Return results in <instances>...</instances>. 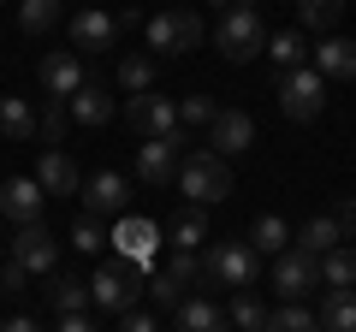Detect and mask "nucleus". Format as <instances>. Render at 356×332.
<instances>
[{"mask_svg": "<svg viewBox=\"0 0 356 332\" xmlns=\"http://www.w3.org/2000/svg\"><path fill=\"white\" fill-rule=\"evenodd\" d=\"M339 226H344V238H356V196L339 208Z\"/></svg>", "mask_w": 356, "mask_h": 332, "instance_id": "43", "label": "nucleus"}, {"mask_svg": "<svg viewBox=\"0 0 356 332\" xmlns=\"http://www.w3.org/2000/svg\"><path fill=\"white\" fill-rule=\"evenodd\" d=\"M42 202H48V190H42L36 179H6L0 184V214L13 219V226H36Z\"/></svg>", "mask_w": 356, "mask_h": 332, "instance_id": "15", "label": "nucleus"}, {"mask_svg": "<svg viewBox=\"0 0 356 332\" xmlns=\"http://www.w3.org/2000/svg\"><path fill=\"white\" fill-rule=\"evenodd\" d=\"M13 261L30 273V279H36V273H54V267H60V238H54L42 219H36V226H18L13 231Z\"/></svg>", "mask_w": 356, "mask_h": 332, "instance_id": "9", "label": "nucleus"}, {"mask_svg": "<svg viewBox=\"0 0 356 332\" xmlns=\"http://www.w3.org/2000/svg\"><path fill=\"white\" fill-rule=\"evenodd\" d=\"M214 113H220V107L208 101V95H184V101H178V125H196V131H208V125H214Z\"/></svg>", "mask_w": 356, "mask_h": 332, "instance_id": "35", "label": "nucleus"}, {"mask_svg": "<svg viewBox=\"0 0 356 332\" xmlns=\"http://www.w3.org/2000/svg\"><path fill=\"white\" fill-rule=\"evenodd\" d=\"M65 119H72V113H65L60 101H42V142H60L65 137Z\"/></svg>", "mask_w": 356, "mask_h": 332, "instance_id": "37", "label": "nucleus"}, {"mask_svg": "<svg viewBox=\"0 0 356 332\" xmlns=\"http://www.w3.org/2000/svg\"><path fill=\"white\" fill-rule=\"evenodd\" d=\"M0 291H6V297H24L30 291V273L18 267V261H0Z\"/></svg>", "mask_w": 356, "mask_h": 332, "instance_id": "38", "label": "nucleus"}, {"mask_svg": "<svg viewBox=\"0 0 356 332\" xmlns=\"http://www.w3.org/2000/svg\"><path fill=\"white\" fill-rule=\"evenodd\" d=\"M65 113L77 119V125H107V119H113V95H107V83H83V90L72 95V101H65Z\"/></svg>", "mask_w": 356, "mask_h": 332, "instance_id": "21", "label": "nucleus"}, {"mask_svg": "<svg viewBox=\"0 0 356 332\" xmlns=\"http://www.w3.org/2000/svg\"><path fill=\"white\" fill-rule=\"evenodd\" d=\"M309 65L327 83H350L356 77V42L350 36H321V48H309Z\"/></svg>", "mask_w": 356, "mask_h": 332, "instance_id": "16", "label": "nucleus"}, {"mask_svg": "<svg viewBox=\"0 0 356 332\" xmlns=\"http://www.w3.org/2000/svg\"><path fill=\"white\" fill-rule=\"evenodd\" d=\"M36 184L48 196H77V190H83V172L72 166V154H65V149H48L36 160Z\"/></svg>", "mask_w": 356, "mask_h": 332, "instance_id": "17", "label": "nucleus"}, {"mask_svg": "<svg viewBox=\"0 0 356 332\" xmlns=\"http://www.w3.org/2000/svg\"><path fill=\"white\" fill-rule=\"evenodd\" d=\"M344 243V226H339V214H315L309 226H297L291 231V249H303V256H327V249H339Z\"/></svg>", "mask_w": 356, "mask_h": 332, "instance_id": "19", "label": "nucleus"}, {"mask_svg": "<svg viewBox=\"0 0 356 332\" xmlns=\"http://www.w3.org/2000/svg\"><path fill=\"white\" fill-rule=\"evenodd\" d=\"M267 320H273V308H267L255 291H232V308H226L232 332H267Z\"/></svg>", "mask_w": 356, "mask_h": 332, "instance_id": "22", "label": "nucleus"}, {"mask_svg": "<svg viewBox=\"0 0 356 332\" xmlns=\"http://www.w3.org/2000/svg\"><path fill=\"white\" fill-rule=\"evenodd\" d=\"M214 42H220V53H226L232 65L255 60V53L267 48V24H261V6H226V13H220V24H214Z\"/></svg>", "mask_w": 356, "mask_h": 332, "instance_id": "4", "label": "nucleus"}, {"mask_svg": "<svg viewBox=\"0 0 356 332\" xmlns=\"http://www.w3.org/2000/svg\"><path fill=\"white\" fill-rule=\"evenodd\" d=\"M315 285H321V261L315 256H303V249L273 256V291H280V303H303Z\"/></svg>", "mask_w": 356, "mask_h": 332, "instance_id": "10", "label": "nucleus"}, {"mask_svg": "<svg viewBox=\"0 0 356 332\" xmlns=\"http://www.w3.org/2000/svg\"><path fill=\"white\" fill-rule=\"evenodd\" d=\"M107 238H113L119 243V256H125V261H137V267H149V261H154V238H161V231H154L149 226V219H119V226L113 231H107Z\"/></svg>", "mask_w": 356, "mask_h": 332, "instance_id": "18", "label": "nucleus"}, {"mask_svg": "<svg viewBox=\"0 0 356 332\" xmlns=\"http://www.w3.org/2000/svg\"><path fill=\"white\" fill-rule=\"evenodd\" d=\"M149 291H154V303H161V308H178V291H184V285H172V279H166L161 267H154V279H149Z\"/></svg>", "mask_w": 356, "mask_h": 332, "instance_id": "39", "label": "nucleus"}, {"mask_svg": "<svg viewBox=\"0 0 356 332\" xmlns=\"http://www.w3.org/2000/svg\"><path fill=\"white\" fill-rule=\"evenodd\" d=\"M321 107H327V77L315 65H297V72L280 77V113L285 119L309 125V119H321Z\"/></svg>", "mask_w": 356, "mask_h": 332, "instance_id": "5", "label": "nucleus"}, {"mask_svg": "<svg viewBox=\"0 0 356 332\" xmlns=\"http://www.w3.org/2000/svg\"><path fill=\"white\" fill-rule=\"evenodd\" d=\"M137 297H143V267H137V261H125V256H119V261H102L95 279H89V303L107 308V315H131Z\"/></svg>", "mask_w": 356, "mask_h": 332, "instance_id": "3", "label": "nucleus"}, {"mask_svg": "<svg viewBox=\"0 0 356 332\" xmlns=\"http://www.w3.org/2000/svg\"><path fill=\"white\" fill-rule=\"evenodd\" d=\"M119 90H131V95H149L154 90V60H149V53L119 60Z\"/></svg>", "mask_w": 356, "mask_h": 332, "instance_id": "29", "label": "nucleus"}, {"mask_svg": "<svg viewBox=\"0 0 356 332\" xmlns=\"http://www.w3.org/2000/svg\"><path fill=\"white\" fill-rule=\"evenodd\" d=\"M214 6H220V13H226V6H232V0H214Z\"/></svg>", "mask_w": 356, "mask_h": 332, "instance_id": "44", "label": "nucleus"}, {"mask_svg": "<svg viewBox=\"0 0 356 332\" xmlns=\"http://www.w3.org/2000/svg\"><path fill=\"white\" fill-rule=\"evenodd\" d=\"M261 53H273V72H297V65H309V48H303V36L297 30H280V36H267V48Z\"/></svg>", "mask_w": 356, "mask_h": 332, "instance_id": "27", "label": "nucleus"}, {"mask_svg": "<svg viewBox=\"0 0 356 332\" xmlns=\"http://www.w3.org/2000/svg\"><path fill=\"white\" fill-rule=\"evenodd\" d=\"M255 273H261V256L250 249V238H220L202 249V285H232V291H250Z\"/></svg>", "mask_w": 356, "mask_h": 332, "instance_id": "1", "label": "nucleus"}, {"mask_svg": "<svg viewBox=\"0 0 356 332\" xmlns=\"http://www.w3.org/2000/svg\"><path fill=\"white\" fill-rule=\"evenodd\" d=\"M250 249L255 256H285V249H291V226H285L280 214H261L250 226Z\"/></svg>", "mask_w": 356, "mask_h": 332, "instance_id": "25", "label": "nucleus"}, {"mask_svg": "<svg viewBox=\"0 0 356 332\" xmlns=\"http://www.w3.org/2000/svg\"><path fill=\"white\" fill-rule=\"evenodd\" d=\"M178 166H184V131H172V137H143V149H137V179L143 184L166 190V184H178Z\"/></svg>", "mask_w": 356, "mask_h": 332, "instance_id": "7", "label": "nucleus"}, {"mask_svg": "<svg viewBox=\"0 0 356 332\" xmlns=\"http://www.w3.org/2000/svg\"><path fill=\"white\" fill-rule=\"evenodd\" d=\"M42 131V119H36V107L24 101V95H0V137L6 142H30Z\"/></svg>", "mask_w": 356, "mask_h": 332, "instance_id": "20", "label": "nucleus"}, {"mask_svg": "<svg viewBox=\"0 0 356 332\" xmlns=\"http://www.w3.org/2000/svg\"><path fill=\"white\" fill-rule=\"evenodd\" d=\"M72 243H77V249H83V256H95V249H102V243H107L102 219H95V214H77V219H72Z\"/></svg>", "mask_w": 356, "mask_h": 332, "instance_id": "36", "label": "nucleus"}, {"mask_svg": "<svg viewBox=\"0 0 356 332\" xmlns=\"http://www.w3.org/2000/svg\"><path fill=\"white\" fill-rule=\"evenodd\" d=\"M18 24H24V36L54 30V24H60V0H24V6H18Z\"/></svg>", "mask_w": 356, "mask_h": 332, "instance_id": "31", "label": "nucleus"}, {"mask_svg": "<svg viewBox=\"0 0 356 332\" xmlns=\"http://www.w3.org/2000/svg\"><path fill=\"white\" fill-rule=\"evenodd\" d=\"M48 297H54L60 315H83V308H89V285H83V279H54Z\"/></svg>", "mask_w": 356, "mask_h": 332, "instance_id": "32", "label": "nucleus"}, {"mask_svg": "<svg viewBox=\"0 0 356 332\" xmlns=\"http://www.w3.org/2000/svg\"><path fill=\"white\" fill-rule=\"evenodd\" d=\"M36 83H42V101H72L77 90H83L89 77H83V60H77V53H65V48H54L48 60L36 65Z\"/></svg>", "mask_w": 356, "mask_h": 332, "instance_id": "8", "label": "nucleus"}, {"mask_svg": "<svg viewBox=\"0 0 356 332\" xmlns=\"http://www.w3.org/2000/svg\"><path fill=\"white\" fill-rule=\"evenodd\" d=\"M178 190L191 196V208H214V202H226L238 184H232V166L220 160L214 149H196V154H184V166H178Z\"/></svg>", "mask_w": 356, "mask_h": 332, "instance_id": "2", "label": "nucleus"}, {"mask_svg": "<svg viewBox=\"0 0 356 332\" xmlns=\"http://www.w3.org/2000/svg\"><path fill=\"white\" fill-rule=\"evenodd\" d=\"M77 196H83V214H95V219L125 214V208H131V184H125V172H113V166H102Z\"/></svg>", "mask_w": 356, "mask_h": 332, "instance_id": "12", "label": "nucleus"}, {"mask_svg": "<svg viewBox=\"0 0 356 332\" xmlns=\"http://www.w3.org/2000/svg\"><path fill=\"white\" fill-rule=\"evenodd\" d=\"M54 332H95V320H89V315H60Z\"/></svg>", "mask_w": 356, "mask_h": 332, "instance_id": "41", "label": "nucleus"}, {"mask_svg": "<svg viewBox=\"0 0 356 332\" xmlns=\"http://www.w3.org/2000/svg\"><path fill=\"white\" fill-rule=\"evenodd\" d=\"M149 48L161 53V60H184L191 48H202V18L196 13H154L149 18Z\"/></svg>", "mask_w": 356, "mask_h": 332, "instance_id": "6", "label": "nucleus"}, {"mask_svg": "<svg viewBox=\"0 0 356 332\" xmlns=\"http://www.w3.org/2000/svg\"><path fill=\"white\" fill-rule=\"evenodd\" d=\"M178 332H226V308L214 297H191L178 303Z\"/></svg>", "mask_w": 356, "mask_h": 332, "instance_id": "23", "label": "nucleus"}, {"mask_svg": "<svg viewBox=\"0 0 356 332\" xmlns=\"http://www.w3.org/2000/svg\"><path fill=\"white\" fill-rule=\"evenodd\" d=\"M315 320H321V332H356V291H327Z\"/></svg>", "mask_w": 356, "mask_h": 332, "instance_id": "26", "label": "nucleus"}, {"mask_svg": "<svg viewBox=\"0 0 356 332\" xmlns=\"http://www.w3.org/2000/svg\"><path fill=\"white\" fill-rule=\"evenodd\" d=\"M166 231H172V249H202V238H208V214H202V208H184V214H178Z\"/></svg>", "mask_w": 356, "mask_h": 332, "instance_id": "28", "label": "nucleus"}, {"mask_svg": "<svg viewBox=\"0 0 356 332\" xmlns=\"http://www.w3.org/2000/svg\"><path fill=\"white\" fill-rule=\"evenodd\" d=\"M119 332H154V315H143V308H131V315H119Z\"/></svg>", "mask_w": 356, "mask_h": 332, "instance_id": "40", "label": "nucleus"}, {"mask_svg": "<svg viewBox=\"0 0 356 332\" xmlns=\"http://www.w3.org/2000/svg\"><path fill=\"white\" fill-rule=\"evenodd\" d=\"M131 131L137 137H172V131H184L178 125V101L172 95H131Z\"/></svg>", "mask_w": 356, "mask_h": 332, "instance_id": "13", "label": "nucleus"}, {"mask_svg": "<svg viewBox=\"0 0 356 332\" xmlns=\"http://www.w3.org/2000/svg\"><path fill=\"white\" fill-rule=\"evenodd\" d=\"M344 13V0H297V18H303V30H332Z\"/></svg>", "mask_w": 356, "mask_h": 332, "instance_id": "33", "label": "nucleus"}, {"mask_svg": "<svg viewBox=\"0 0 356 332\" xmlns=\"http://www.w3.org/2000/svg\"><path fill=\"white\" fill-rule=\"evenodd\" d=\"M208 142H214L220 160H232V154H243V149L255 142V119L243 113V107H220L214 125H208Z\"/></svg>", "mask_w": 356, "mask_h": 332, "instance_id": "14", "label": "nucleus"}, {"mask_svg": "<svg viewBox=\"0 0 356 332\" xmlns=\"http://www.w3.org/2000/svg\"><path fill=\"white\" fill-rule=\"evenodd\" d=\"M131 18H119V13H107V6H83V13L72 18V42L83 53H107L119 42V30H125Z\"/></svg>", "mask_w": 356, "mask_h": 332, "instance_id": "11", "label": "nucleus"}, {"mask_svg": "<svg viewBox=\"0 0 356 332\" xmlns=\"http://www.w3.org/2000/svg\"><path fill=\"white\" fill-rule=\"evenodd\" d=\"M161 273L172 285H202V256H191V249H172V256L161 261Z\"/></svg>", "mask_w": 356, "mask_h": 332, "instance_id": "34", "label": "nucleus"}, {"mask_svg": "<svg viewBox=\"0 0 356 332\" xmlns=\"http://www.w3.org/2000/svg\"><path fill=\"white\" fill-rule=\"evenodd\" d=\"M267 332H321V320H315V308H303V303H280L273 320H267Z\"/></svg>", "mask_w": 356, "mask_h": 332, "instance_id": "30", "label": "nucleus"}, {"mask_svg": "<svg viewBox=\"0 0 356 332\" xmlns=\"http://www.w3.org/2000/svg\"><path fill=\"white\" fill-rule=\"evenodd\" d=\"M321 285L327 291H356V249L350 243H339V249L321 256Z\"/></svg>", "mask_w": 356, "mask_h": 332, "instance_id": "24", "label": "nucleus"}, {"mask_svg": "<svg viewBox=\"0 0 356 332\" xmlns=\"http://www.w3.org/2000/svg\"><path fill=\"white\" fill-rule=\"evenodd\" d=\"M89 6H95V0H89Z\"/></svg>", "mask_w": 356, "mask_h": 332, "instance_id": "45", "label": "nucleus"}, {"mask_svg": "<svg viewBox=\"0 0 356 332\" xmlns=\"http://www.w3.org/2000/svg\"><path fill=\"white\" fill-rule=\"evenodd\" d=\"M0 332H42V326L30 315H6V320H0Z\"/></svg>", "mask_w": 356, "mask_h": 332, "instance_id": "42", "label": "nucleus"}]
</instances>
